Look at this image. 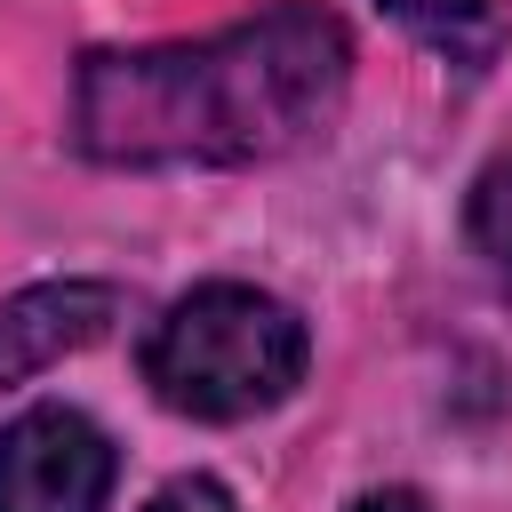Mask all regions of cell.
Masks as SVG:
<instances>
[{
  "instance_id": "6da1fadb",
  "label": "cell",
  "mask_w": 512,
  "mask_h": 512,
  "mask_svg": "<svg viewBox=\"0 0 512 512\" xmlns=\"http://www.w3.org/2000/svg\"><path fill=\"white\" fill-rule=\"evenodd\" d=\"M344 88V16L320 0H272L200 40L80 56L72 144L104 168H256L320 136Z\"/></svg>"
},
{
  "instance_id": "7a4b0ae2",
  "label": "cell",
  "mask_w": 512,
  "mask_h": 512,
  "mask_svg": "<svg viewBox=\"0 0 512 512\" xmlns=\"http://www.w3.org/2000/svg\"><path fill=\"white\" fill-rule=\"evenodd\" d=\"M304 360H312L304 320L272 288H248V280H200L144 336L152 400L200 424H240V416L280 408L304 384Z\"/></svg>"
},
{
  "instance_id": "3957f363",
  "label": "cell",
  "mask_w": 512,
  "mask_h": 512,
  "mask_svg": "<svg viewBox=\"0 0 512 512\" xmlns=\"http://www.w3.org/2000/svg\"><path fill=\"white\" fill-rule=\"evenodd\" d=\"M112 440L80 408H24L0 424V512H104L112 496Z\"/></svg>"
},
{
  "instance_id": "277c9868",
  "label": "cell",
  "mask_w": 512,
  "mask_h": 512,
  "mask_svg": "<svg viewBox=\"0 0 512 512\" xmlns=\"http://www.w3.org/2000/svg\"><path fill=\"white\" fill-rule=\"evenodd\" d=\"M112 320H120V288L112 280H32V288L0 296V392L32 384L64 352L104 344Z\"/></svg>"
},
{
  "instance_id": "5b68a950",
  "label": "cell",
  "mask_w": 512,
  "mask_h": 512,
  "mask_svg": "<svg viewBox=\"0 0 512 512\" xmlns=\"http://www.w3.org/2000/svg\"><path fill=\"white\" fill-rule=\"evenodd\" d=\"M376 8H392L408 32H424L432 48H448V56H488L496 48V0H376Z\"/></svg>"
},
{
  "instance_id": "8992f818",
  "label": "cell",
  "mask_w": 512,
  "mask_h": 512,
  "mask_svg": "<svg viewBox=\"0 0 512 512\" xmlns=\"http://www.w3.org/2000/svg\"><path fill=\"white\" fill-rule=\"evenodd\" d=\"M464 232H472V248L512 280V152L504 160H488L480 176H472V200H464Z\"/></svg>"
},
{
  "instance_id": "52a82bcc",
  "label": "cell",
  "mask_w": 512,
  "mask_h": 512,
  "mask_svg": "<svg viewBox=\"0 0 512 512\" xmlns=\"http://www.w3.org/2000/svg\"><path fill=\"white\" fill-rule=\"evenodd\" d=\"M144 512H240V504H232V488H224V480H208V472H184V480H168V488H160Z\"/></svg>"
},
{
  "instance_id": "ba28073f",
  "label": "cell",
  "mask_w": 512,
  "mask_h": 512,
  "mask_svg": "<svg viewBox=\"0 0 512 512\" xmlns=\"http://www.w3.org/2000/svg\"><path fill=\"white\" fill-rule=\"evenodd\" d=\"M344 512H424V496H416V488H368V496H352Z\"/></svg>"
}]
</instances>
